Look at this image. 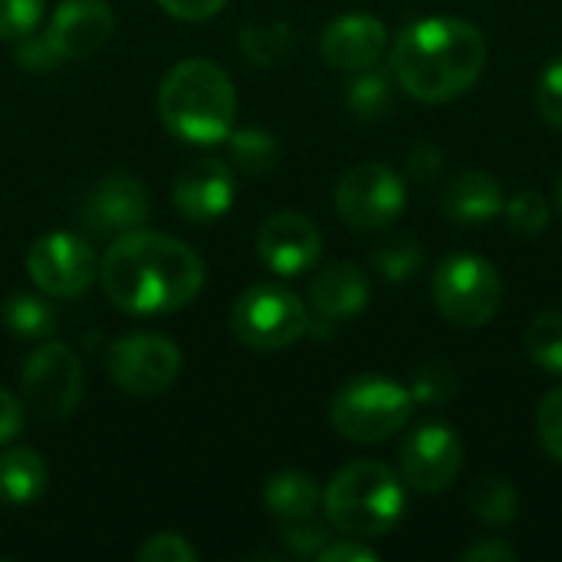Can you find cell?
Masks as SVG:
<instances>
[{"mask_svg": "<svg viewBox=\"0 0 562 562\" xmlns=\"http://www.w3.org/2000/svg\"><path fill=\"white\" fill-rule=\"evenodd\" d=\"M346 105L359 122H379L395 105V82L389 72L379 69H359L346 89Z\"/></svg>", "mask_w": 562, "mask_h": 562, "instance_id": "26", "label": "cell"}, {"mask_svg": "<svg viewBox=\"0 0 562 562\" xmlns=\"http://www.w3.org/2000/svg\"><path fill=\"white\" fill-rule=\"evenodd\" d=\"M464 468V445L445 422L415 428L398 451V477L418 494H445Z\"/></svg>", "mask_w": 562, "mask_h": 562, "instance_id": "12", "label": "cell"}, {"mask_svg": "<svg viewBox=\"0 0 562 562\" xmlns=\"http://www.w3.org/2000/svg\"><path fill=\"white\" fill-rule=\"evenodd\" d=\"M323 514L342 537H382L405 514V481L382 461H352L326 484Z\"/></svg>", "mask_w": 562, "mask_h": 562, "instance_id": "4", "label": "cell"}, {"mask_svg": "<svg viewBox=\"0 0 562 562\" xmlns=\"http://www.w3.org/2000/svg\"><path fill=\"white\" fill-rule=\"evenodd\" d=\"M49 468L36 448H10L0 454V501L23 507L46 494Z\"/></svg>", "mask_w": 562, "mask_h": 562, "instance_id": "20", "label": "cell"}, {"mask_svg": "<svg viewBox=\"0 0 562 562\" xmlns=\"http://www.w3.org/2000/svg\"><path fill=\"white\" fill-rule=\"evenodd\" d=\"M296 49V26L286 20L247 23L240 30V53L250 66H277Z\"/></svg>", "mask_w": 562, "mask_h": 562, "instance_id": "25", "label": "cell"}, {"mask_svg": "<svg viewBox=\"0 0 562 562\" xmlns=\"http://www.w3.org/2000/svg\"><path fill=\"white\" fill-rule=\"evenodd\" d=\"M105 362L115 389L135 398L161 395L181 375V349L161 333H128L115 339Z\"/></svg>", "mask_w": 562, "mask_h": 562, "instance_id": "11", "label": "cell"}, {"mask_svg": "<svg viewBox=\"0 0 562 562\" xmlns=\"http://www.w3.org/2000/svg\"><path fill=\"white\" fill-rule=\"evenodd\" d=\"M23 405L40 418H69L86 392V375L79 356L56 339H43L20 369Z\"/></svg>", "mask_w": 562, "mask_h": 562, "instance_id": "8", "label": "cell"}, {"mask_svg": "<svg viewBox=\"0 0 562 562\" xmlns=\"http://www.w3.org/2000/svg\"><path fill=\"white\" fill-rule=\"evenodd\" d=\"M13 63L26 72H49L56 69L63 59L59 53L53 49V43L46 40V33H26L20 40H13Z\"/></svg>", "mask_w": 562, "mask_h": 562, "instance_id": "34", "label": "cell"}, {"mask_svg": "<svg viewBox=\"0 0 562 562\" xmlns=\"http://www.w3.org/2000/svg\"><path fill=\"white\" fill-rule=\"evenodd\" d=\"M464 560L468 562H514L517 560V550L504 540H481L474 547L464 550Z\"/></svg>", "mask_w": 562, "mask_h": 562, "instance_id": "41", "label": "cell"}, {"mask_svg": "<svg viewBox=\"0 0 562 562\" xmlns=\"http://www.w3.org/2000/svg\"><path fill=\"white\" fill-rule=\"evenodd\" d=\"M468 507L471 514L487 524V527H507L517 520L520 514V494L514 487L510 477H501V474H487L481 477L471 494H468Z\"/></svg>", "mask_w": 562, "mask_h": 562, "instance_id": "24", "label": "cell"}, {"mask_svg": "<svg viewBox=\"0 0 562 562\" xmlns=\"http://www.w3.org/2000/svg\"><path fill=\"white\" fill-rule=\"evenodd\" d=\"M408 204L405 178L385 161L352 165L336 184V214L352 231H385Z\"/></svg>", "mask_w": 562, "mask_h": 562, "instance_id": "9", "label": "cell"}, {"mask_svg": "<svg viewBox=\"0 0 562 562\" xmlns=\"http://www.w3.org/2000/svg\"><path fill=\"white\" fill-rule=\"evenodd\" d=\"M231 329L254 352H280L310 333V310L280 283H254L231 306Z\"/></svg>", "mask_w": 562, "mask_h": 562, "instance_id": "7", "label": "cell"}, {"mask_svg": "<svg viewBox=\"0 0 562 562\" xmlns=\"http://www.w3.org/2000/svg\"><path fill=\"white\" fill-rule=\"evenodd\" d=\"M533 105L540 112V119L553 128H562V53L553 56L543 72L537 76L533 86Z\"/></svg>", "mask_w": 562, "mask_h": 562, "instance_id": "31", "label": "cell"}, {"mask_svg": "<svg viewBox=\"0 0 562 562\" xmlns=\"http://www.w3.org/2000/svg\"><path fill=\"white\" fill-rule=\"evenodd\" d=\"M389 46V26L369 13H346L323 26L319 53L333 69L359 72L379 63Z\"/></svg>", "mask_w": 562, "mask_h": 562, "instance_id": "17", "label": "cell"}, {"mask_svg": "<svg viewBox=\"0 0 562 562\" xmlns=\"http://www.w3.org/2000/svg\"><path fill=\"white\" fill-rule=\"evenodd\" d=\"M537 441L557 464H562V385L547 392L537 408Z\"/></svg>", "mask_w": 562, "mask_h": 562, "instance_id": "32", "label": "cell"}, {"mask_svg": "<svg viewBox=\"0 0 562 562\" xmlns=\"http://www.w3.org/2000/svg\"><path fill=\"white\" fill-rule=\"evenodd\" d=\"M257 254L277 277H300L323 254L319 227L300 211H277L257 231Z\"/></svg>", "mask_w": 562, "mask_h": 562, "instance_id": "15", "label": "cell"}, {"mask_svg": "<svg viewBox=\"0 0 562 562\" xmlns=\"http://www.w3.org/2000/svg\"><path fill=\"white\" fill-rule=\"evenodd\" d=\"M372 300V283L362 273V267L349 260L326 263L313 280H310V306L326 316V319H349L359 316Z\"/></svg>", "mask_w": 562, "mask_h": 562, "instance_id": "19", "label": "cell"}, {"mask_svg": "<svg viewBox=\"0 0 562 562\" xmlns=\"http://www.w3.org/2000/svg\"><path fill=\"white\" fill-rule=\"evenodd\" d=\"M280 533H283L286 550L296 553V557H316V553L329 543V527L319 524L316 517L286 520V524H280Z\"/></svg>", "mask_w": 562, "mask_h": 562, "instance_id": "35", "label": "cell"}, {"mask_svg": "<svg viewBox=\"0 0 562 562\" xmlns=\"http://www.w3.org/2000/svg\"><path fill=\"white\" fill-rule=\"evenodd\" d=\"M234 168L224 158L204 155L188 161L175 184H171V204L175 211L191 224H211L224 217L234 204Z\"/></svg>", "mask_w": 562, "mask_h": 562, "instance_id": "14", "label": "cell"}, {"mask_svg": "<svg viewBox=\"0 0 562 562\" xmlns=\"http://www.w3.org/2000/svg\"><path fill=\"white\" fill-rule=\"evenodd\" d=\"M445 171V151L435 145V142H418L408 148L405 155V175L418 184H428L435 181L438 175Z\"/></svg>", "mask_w": 562, "mask_h": 562, "instance_id": "37", "label": "cell"}, {"mask_svg": "<svg viewBox=\"0 0 562 562\" xmlns=\"http://www.w3.org/2000/svg\"><path fill=\"white\" fill-rule=\"evenodd\" d=\"M487 66V36L461 16H431L405 26L392 46V79L412 99L441 105L481 79Z\"/></svg>", "mask_w": 562, "mask_h": 562, "instance_id": "2", "label": "cell"}, {"mask_svg": "<svg viewBox=\"0 0 562 562\" xmlns=\"http://www.w3.org/2000/svg\"><path fill=\"white\" fill-rule=\"evenodd\" d=\"M372 267L382 273L389 283H405L415 280L425 270V247L412 234H392L372 250Z\"/></svg>", "mask_w": 562, "mask_h": 562, "instance_id": "27", "label": "cell"}, {"mask_svg": "<svg viewBox=\"0 0 562 562\" xmlns=\"http://www.w3.org/2000/svg\"><path fill=\"white\" fill-rule=\"evenodd\" d=\"M46 0H0V40H20L43 20Z\"/></svg>", "mask_w": 562, "mask_h": 562, "instance_id": "33", "label": "cell"}, {"mask_svg": "<svg viewBox=\"0 0 562 562\" xmlns=\"http://www.w3.org/2000/svg\"><path fill=\"white\" fill-rule=\"evenodd\" d=\"M234 79L204 56L175 63L158 86V119L165 128L191 145L227 142L237 122Z\"/></svg>", "mask_w": 562, "mask_h": 562, "instance_id": "3", "label": "cell"}, {"mask_svg": "<svg viewBox=\"0 0 562 562\" xmlns=\"http://www.w3.org/2000/svg\"><path fill=\"white\" fill-rule=\"evenodd\" d=\"M158 7L175 16V20H184V23H204L211 16H217L227 0H158Z\"/></svg>", "mask_w": 562, "mask_h": 562, "instance_id": "39", "label": "cell"}, {"mask_svg": "<svg viewBox=\"0 0 562 562\" xmlns=\"http://www.w3.org/2000/svg\"><path fill=\"white\" fill-rule=\"evenodd\" d=\"M263 507L280 524L306 520L323 507V491L306 471H280L263 484Z\"/></svg>", "mask_w": 562, "mask_h": 562, "instance_id": "21", "label": "cell"}, {"mask_svg": "<svg viewBox=\"0 0 562 562\" xmlns=\"http://www.w3.org/2000/svg\"><path fill=\"white\" fill-rule=\"evenodd\" d=\"M458 392H461V379H458V372H454L448 362H441V359L425 362V366L415 369V375H412V398L422 402V405H448Z\"/></svg>", "mask_w": 562, "mask_h": 562, "instance_id": "29", "label": "cell"}, {"mask_svg": "<svg viewBox=\"0 0 562 562\" xmlns=\"http://www.w3.org/2000/svg\"><path fill=\"white\" fill-rule=\"evenodd\" d=\"M26 273L40 293L53 300H76L99 280V257L86 237L72 231H49L26 250Z\"/></svg>", "mask_w": 562, "mask_h": 562, "instance_id": "10", "label": "cell"}, {"mask_svg": "<svg viewBox=\"0 0 562 562\" xmlns=\"http://www.w3.org/2000/svg\"><path fill=\"white\" fill-rule=\"evenodd\" d=\"M527 356L533 366H540L543 372L550 375H562V313L560 310H550V313H540L530 329H527Z\"/></svg>", "mask_w": 562, "mask_h": 562, "instance_id": "28", "label": "cell"}, {"mask_svg": "<svg viewBox=\"0 0 562 562\" xmlns=\"http://www.w3.org/2000/svg\"><path fill=\"white\" fill-rule=\"evenodd\" d=\"M557 211H560V217H562V175L557 178Z\"/></svg>", "mask_w": 562, "mask_h": 562, "instance_id": "42", "label": "cell"}, {"mask_svg": "<svg viewBox=\"0 0 562 562\" xmlns=\"http://www.w3.org/2000/svg\"><path fill=\"white\" fill-rule=\"evenodd\" d=\"M138 562H198V550L181 533H155L138 547Z\"/></svg>", "mask_w": 562, "mask_h": 562, "instance_id": "36", "label": "cell"}, {"mask_svg": "<svg viewBox=\"0 0 562 562\" xmlns=\"http://www.w3.org/2000/svg\"><path fill=\"white\" fill-rule=\"evenodd\" d=\"M504 214H507L510 231H517V234H524V237L543 234L547 224H550V204H547V198L537 194V191H520V194H514V201L504 204Z\"/></svg>", "mask_w": 562, "mask_h": 562, "instance_id": "30", "label": "cell"}, {"mask_svg": "<svg viewBox=\"0 0 562 562\" xmlns=\"http://www.w3.org/2000/svg\"><path fill=\"white\" fill-rule=\"evenodd\" d=\"M105 300L132 316H168L204 290V260L165 231L135 227L105 247L99 260Z\"/></svg>", "mask_w": 562, "mask_h": 562, "instance_id": "1", "label": "cell"}, {"mask_svg": "<svg viewBox=\"0 0 562 562\" xmlns=\"http://www.w3.org/2000/svg\"><path fill=\"white\" fill-rule=\"evenodd\" d=\"M415 412L412 389L389 375H356L333 395L329 422L356 445H382L398 435Z\"/></svg>", "mask_w": 562, "mask_h": 562, "instance_id": "5", "label": "cell"}, {"mask_svg": "<svg viewBox=\"0 0 562 562\" xmlns=\"http://www.w3.org/2000/svg\"><path fill=\"white\" fill-rule=\"evenodd\" d=\"M227 155L231 165L244 175H270L280 165V142L273 132L260 125H244L227 135Z\"/></svg>", "mask_w": 562, "mask_h": 562, "instance_id": "23", "label": "cell"}, {"mask_svg": "<svg viewBox=\"0 0 562 562\" xmlns=\"http://www.w3.org/2000/svg\"><path fill=\"white\" fill-rule=\"evenodd\" d=\"M319 562H375L379 553L359 540V537H342V540H329L319 553H316Z\"/></svg>", "mask_w": 562, "mask_h": 562, "instance_id": "38", "label": "cell"}, {"mask_svg": "<svg viewBox=\"0 0 562 562\" xmlns=\"http://www.w3.org/2000/svg\"><path fill=\"white\" fill-rule=\"evenodd\" d=\"M504 188L491 171L471 168L454 175L445 191H441V211L448 221L461 224V227H481L491 224L497 214H504Z\"/></svg>", "mask_w": 562, "mask_h": 562, "instance_id": "18", "label": "cell"}, {"mask_svg": "<svg viewBox=\"0 0 562 562\" xmlns=\"http://www.w3.org/2000/svg\"><path fill=\"white\" fill-rule=\"evenodd\" d=\"M0 319L16 339H30V342H43L56 333V310L46 293H26V290L10 293L0 306Z\"/></svg>", "mask_w": 562, "mask_h": 562, "instance_id": "22", "label": "cell"}, {"mask_svg": "<svg viewBox=\"0 0 562 562\" xmlns=\"http://www.w3.org/2000/svg\"><path fill=\"white\" fill-rule=\"evenodd\" d=\"M82 224L95 234H125L135 227H145L151 214V198L142 178L132 171H109L102 175L79 204Z\"/></svg>", "mask_w": 562, "mask_h": 562, "instance_id": "13", "label": "cell"}, {"mask_svg": "<svg viewBox=\"0 0 562 562\" xmlns=\"http://www.w3.org/2000/svg\"><path fill=\"white\" fill-rule=\"evenodd\" d=\"M431 296L451 326L481 329L501 313L504 280L497 267L477 254H448L431 273Z\"/></svg>", "mask_w": 562, "mask_h": 562, "instance_id": "6", "label": "cell"}, {"mask_svg": "<svg viewBox=\"0 0 562 562\" xmlns=\"http://www.w3.org/2000/svg\"><path fill=\"white\" fill-rule=\"evenodd\" d=\"M23 422H26V405H23V398H16L13 392L0 389V445L16 441L20 431H23Z\"/></svg>", "mask_w": 562, "mask_h": 562, "instance_id": "40", "label": "cell"}, {"mask_svg": "<svg viewBox=\"0 0 562 562\" xmlns=\"http://www.w3.org/2000/svg\"><path fill=\"white\" fill-rule=\"evenodd\" d=\"M43 33L63 63L89 59L112 40L115 13L109 0H59Z\"/></svg>", "mask_w": 562, "mask_h": 562, "instance_id": "16", "label": "cell"}]
</instances>
